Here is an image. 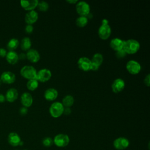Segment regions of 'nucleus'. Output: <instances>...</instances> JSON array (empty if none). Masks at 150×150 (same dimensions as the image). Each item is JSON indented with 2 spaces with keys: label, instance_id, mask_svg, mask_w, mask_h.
I'll return each instance as SVG.
<instances>
[{
  "label": "nucleus",
  "instance_id": "obj_1",
  "mask_svg": "<svg viewBox=\"0 0 150 150\" xmlns=\"http://www.w3.org/2000/svg\"><path fill=\"white\" fill-rule=\"evenodd\" d=\"M140 48V44L137 40L128 39L124 40L122 49L127 54H134L137 53Z\"/></svg>",
  "mask_w": 150,
  "mask_h": 150
},
{
  "label": "nucleus",
  "instance_id": "obj_22",
  "mask_svg": "<svg viewBox=\"0 0 150 150\" xmlns=\"http://www.w3.org/2000/svg\"><path fill=\"white\" fill-rule=\"evenodd\" d=\"M6 59L8 62L10 64H14L18 62L19 57L18 54L14 51H9L6 55Z\"/></svg>",
  "mask_w": 150,
  "mask_h": 150
},
{
  "label": "nucleus",
  "instance_id": "obj_11",
  "mask_svg": "<svg viewBox=\"0 0 150 150\" xmlns=\"http://www.w3.org/2000/svg\"><path fill=\"white\" fill-rule=\"evenodd\" d=\"M77 65L81 70L88 71L91 70V60L86 57H81L78 60Z\"/></svg>",
  "mask_w": 150,
  "mask_h": 150
},
{
  "label": "nucleus",
  "instance_id": "obj_10",
  "mask_svg": "<svg viewBox=\"0 0 150 150\" xmlns=\"http://www.w3.org/2000/svg\"><path fill=\"white\" fill-rule=\"evenodd\" d=\"M111 32V29L109 25H101L98 30V35L99 37L103 40L107 39Z\"/></svg>",
  "mask_w": 150,
  "mask_h": 150
},
{
  "label": "nucleus",
  "instance_id": "obj_8",
  "mask_svg": "<svg viewBox=\"0 0 150 150\" xmlns=\"http://www.w3.org/2000/svg\"><path fill=\"white\" fill-rule=\"evenodd\" d=\"M52 77V73L48 69H42L37 72L36 79L40 82L48 81Z\"/></svg>",
  "mask_w": 150,
  "mask_h": 150
},
{
  "label": "nucleus",
  "instance_id": "obj_12",
  "mask_svg": "<svg viewBox=\"0 0 150 150\" xmlns=\"http://www.w3.org/2000/svg\"><path fill=\"white\" fill-rule=\"evenodd\" d=\"M124 87H125V82L121 78H118L115 79L111 84L112 91L115 93H118L122 91Z\"/></svg>",
  "mask_w": 150,
  "mask_h": 150
},
{
  "label": "nucleus",
  "instance_id": "obj_24",
  "mask_svg": "<svg viewBox=\"0 0 150 150\" xmlns=\"http://www.w3.org/2000/svg\"><path fill=\"white\" fill-rule=\"evenodd\" d=\"M74 101V100L72 96L67 95L63 97L62 104L65 107H70L73 104Z\"/></svg>",
  "mask_w": 150,
  "mask_h": 150
},
{
  "label": "nucleus",
  "instance_id": "obj_23",
  "mask_svg": "<svg viewBox=\"0 0 150 150\" xmlns=\"http://www.w3.org/2000/svg\"><path fill=\"white\" fill-rule=\"evenodd\" d=\"M31 45V40L28 37H25L22 39L21 42V47L23 50H29Z\"/></svg>",
  "mask_w": 150,
  "mask_h": 150
},
{
  "label": "nucleus",
  "instance_id": "obj_3",
  "mask_svg": "<svg viewBox=\"0 0 150 150\" xmlns=\"http://www.w3.org/2000/svg\"><path fill=\"white\" fill-rule=\"evenodd\" d=\"M21 74L23 77L31 80L36 79L37 71L32 66H25L21 69Z\"/></svg>",
  "mask_w": 150,
  "mask_h": 150
},
{
  "label": "nucleus",
  "instance_id": "obj_37",
  "mask_svg": "<svg viewBox=\"0 0 150 150\" xmlns=\"http://www.w3.org/2000/svg\"><path fill=\"white\" fill-rule=\"evenodd\" d=\"M66 2H68V3H69V4H76V3H77L78 2V1L77 0H67L66 1Z\"/></svg>",
  "mask_w": 150,
  "mask_h": 150
},
{
  "label": "nucleus",
  "instance_id": "obj_26",
  "mask_svg": "<svg viewBox=\"0 0 150 150\" xmlns=\"http://www.w3.org/2000/svg\"><path fill=\"white\" fill-rule=\"evenodd\" d=\"M88 23V19L86 16H80L78 17L76 21V24L77 26L83 28Z\"/></svg>",
  "mask_w": 150,
  "mask_h": 150
},
{
  "label": "nucleus",
  "instance_id": "obj_40",
  "mask_svg": "<svg viewBox=\"0 0 150 150\" xmlns=\"http://www.w3.org/2000/svg\"><path fill=\"white\" fill-rule=\"evenodd\" d=\"M24 150H26V149H24Z\"/></svg>",
  "mask_w": 150,
  "mask_h": 150
},
{
  "label": "nucleus",
  "instance_id": "obj_35",
  "mask_svg": "<svg viewBox=\"0 0 150 150\" xmlns=\"http://www.w3.org/2000/svg\"><path fill=\"white\" fill-rule=\"evenodd\" d=\"M63 113L65 115H69L71 113V109L69 107H65L64 108V110H63Z\"/></svg>",
  "mask_w": 150,
  "mask_h": 150
},
{
  "label": "nucleus",
  "instance_id": "obj_16",
  "mask_svg": "<svg viewBox=\"0 0 150 150\" xmlns=\"http://www.w3.org/2000/svg\"><path fill=\"white\" fill-rule=\"evenodd\" d=\"M26 56L27 59L32 63H36L38 62L40 59V54L38 50L31 49H29L26 54Z\"/></svg>",
  "mask_w": 150,
  "mask_h": 150
},
{
  "label": "nucleus",
  "instance_id": "obj_39",
  "mask_svg": "<svg viewBox=\"0 0 150 150\" xmlns=\"http://www.w3.org/2000/svg\"><path fill=\"white\" fill-rule=\"evenodd\" d=\"M18 57H19V59H25V58L26 57V54H24V53H21V54H20L18 56Z\"/></svg>",
  "mask_w": 150,
  "mask_h": 150
},
{
  "label": "nucleus",
  "instance_id": "obj_5",
  "mask_svg": "<svg viewBox=\"0 0 150 150\" xmlns=\"http://www.w3.org/2000/svg\"><path fill=\"white\" fill-rule=\"evenodd\" d=\"M76 9L80 16H86L90 11V5L85 1H78L76 5Z\"/></svg>",
  "mask_w": 150,
  "mask_h": 150
},
{
  "label": "nucleus",
  "instance_id": "obj_6",
  "mask_svg": "<svg viewBox=\"0 0 150 150\" xmlns=\"http://www.w3.org/2000/svg\"><path fill=\"white\" fill-rule=\"evenodd\" d=\"M126 68L128 71L132 74L139 73L141 69L140 64L134 60H129L126 64Z\"/></svg>",
  "mask_w": 150,
  "mask_h": 150
},
{
  "label": "nucleus",
  "instance_id": "obj_20",
  "mask_svg": "<svg viewBox=\"0 0 150 150\" xmlns=\"http://www.w3.org/2000/svg\"><path fill=\"white\" fill-rule=\"evenodd\" d=\"M58 96L57 91L54 88H49L44 93V97L48 101L54 100Z\"/></svg>",
  "mask_w": 150,
  "mask_h": 150
},
{
  "label": "nucleus",
  "instance_id": "obj_29",
  "mask_svg": "<svg viewBox=\"0 0 150 150\" xmlns=\"http://www.w3.org/2000/svg\"><path fill=\"white\" fill-rule=\"evenodd\" d=\"M42 144L45 146H50L53 144V141L50 137H46L42 140Z\"/></svg>",
  "mask_w": 150,
  "mask_h": 150
},
{
  "label": "nucleus",
  "instance_id": "obj_34",
  "mask_svg": "<svg viewBox=\"0 0 150 150\" xmlns=\"http://www.w3.org/2000/svg\"><path fill=\"white\" fill-rule=\"evenodd\" d=\"M7 54L6 50L5 49L3 48H0V57H5Z\"/></svg>",
  "mask_w": 150,
  "mask_h": 150
},
{
  "label": "nucleus",
  "instance_id": "obj_28",
  "mask_svg": "<svg viewBox=\"0 0 150 150\" xmlns=\"http://www.w3.org/2000/svg\"><path fill=\"white\" fill-rule=\"evenodd\" d=\"M37 6L41 11H46L49 9V4L47 2L45 1H39Z\"/></svg>",
  "mask_w": 150,
  "mask_h": 150
},
{
  "label": "nucleus",
  "instance_id": "obj_18",
  "mask_svg": "<svg viewBox=\"0 0 150 150\" xmlns=\"http://www.w3.org/2000/svg\"><path fill=\"white\" fill-rule=\"evenodd\" d=\"M38 19V13L36 11L32 10L28 12L25 17V22L29 24V25H32Z\"/></svg>",
  "mask_w": 150,
  "mask_h": 150
},
{
  "label": "nucleus",
  "instance_id": "obj_32",
  "mask_svg": "<svg viewBox=\"0 0 150 150\" xmlns=\"http://www.w3.org/2000/svg\"><path fill=\"white\" fill-rule=\"evenodd\" d=\"M33 30V26L32 25L28 24L26 26V27H25V31L28 33H31Z\"/></svg>",
  "mask_w": 150,
  "mask_h": 150
},
{
  "label": "nucleus",
  "instance_id": "obj_2",
  "mask_svg": "<svg viewBox=\"0 0 150 150\" xmlns=\"http://www.w3.org/2000/svg\"><path fill=\"white\" fill-rule=\"evenodd\" d=\"M64 108V106L59 101L54 102L52 103L50 106V114L53 118H58L63 113Z\"/></svg>",
  "mask_w": 150,
  "mask_h": 150
},
{
  "label": "nucleus",
  "instance_id": "obj_4",
  "mask_svg": "<svg viewBox=\"0 0 150 150\" xmlns=\"http://www.w3.org/2000/svg\"><path fill=\"white\" fill-rule=\"evenodd\" d=\"M53 141V143L57 146L64 147L69 144L70 139L67 135L64 134H59L54 137Z\"/></svg>",
  "mask_w": 150,
  "mask_h": 150
},
{
  "label": "nucleus",
  "instance_id": "obj_31",
  "mask_svg": "<svg viewBox=\"0 0 150 150\" xmlns=\"http://www.w3.org/2000/svg\"><path fill=\"white\" fill-rule=\"evenodd\" d=\"M144 84L149 87V85H150V74H148L144 78Z\"/></svg>",
  "mask_w": 150,
  "mask_h": 150
},
{
  "label": "nucleus",
  "instance_id": "obj_36",
  "mask_svg": "<svg viewBox=\"0 0 150 150\" xmlns=\"http://www.w3.org/2000/svg\"><path fill=\"white\" fill-rule=\"evenodd\" d=\"M5 101V97L4 95L0 93V103H4Z\"/></svg>",
  "mask_w": 150,
  "mask_h": 150
},
{
  "label": "nucleus",
  "instance_id": "obj_33",
  "mask_svg": "<svg viewBox=\"0 0 150 150\" xmlns=\"http://www.w3.org/2000/svg\"><path fill=\"white\" fill-rule=\"evenodd\" d=\"M19 112L21 115H24L25 114H27L28 112V108L25 107H21L19 110Z\"/></svg>",
  "mask_w": 150,
  "mask_h": 150
},
{
  "label": "nucleus",
  "instance_id": "obj_15",
  "mask_svg": "<svg viewBox=\"0 0 150 150\" xmlns=\"http://www.w3.org/2000/svg\"><path fill=\"white\" fill-rule=\"evenodd\" d=\"M8 141L11 145L13 146H16L19 145L22 141L21 139V137L17 133L11 132L8 136Z\"/></svg>",
  "mask_w": 150,
  "mask_h": 150
},
{
  "label": "nucleus",
  "instance_id": "obj_27",
  "mask_svg": "<svg viewBox=\"0 0 150 150\" xmlns=\"http://www.w3.org/2000/svg\"><path fill=\"white\" fill-rule=\"evenodd\" d=\"M38 84L39 83L36 79H31L29 80V81L27 82L26 86L29 90L33 91L38 88Z\"/></svg>",
  "mask_w": 150,
  "mask_h": 150
},
{
  "label": "nucleus",
  "instance_id": "obj_21",
  "mask_svg": "<svg viewBox=\"0 0 150 150\" xmlns=\"http://www.w3.org/2000/svg\"><path fill=\"white\" fill-rule=\"evenodd\" d=\"M18 97V92L16 89L14 88H9L6 93L5 99L9 102L15 101Z\"/></svg>",
  "mask_w": 150,
  "mask_h": 150
},
{
  "label": "nucleus",
  "instance_id": "obj_38",
  "mask_svg": "<svg viewBox=\"0 0 150 150\" xmlns=\"http://www.w3.org/2000/svg\"><path fill=\"white\" fill-rule=\"evenodd\" d=\"M101 25H108V21L106 19H103L101 21Z\"/></svg>",
  "mask_w": 150,
  "mask_h": 150
},
{
  "label": "nucleus",
  "instance_id": "obj_14",
  "mask_svg": "<svg viewBox=\"0 0 150 150\" xmlns=\"http://www.w3.org/2000/svg\"><path fill=\"white\" fill-rule=\"evenodd\" d=\"M39 1L38 0H30V1H25L22 0L21 1V5L22 7L26 10V11H32L33 10L38 4Z\"/></svg>",
  "mask_w": 150,
  "mask_h": 150
},
{
  "label": "nucleus",
  "instance_id": "obj_13",
  "mask_svg": "<svg viewBox=\"0 0 150 150\" xmlns=\"http://www.w3.org/2000/svg\"><path fill=\"white\" fill-rule=\"evenodd\" d=\"M1 81L6 84L13 83L15 80L16 77L14 73L11 71H4L2 73L0 78Z\"/></svg>",
  "mask_w": 150,
  "mask_h": 150
},
{
  "label": "nucleus",
  "instance_id": "obj_9",
  "mask_svg": "<svg viewBox=\"0 0 150 150\" xmlns=\"http://www.w3.org/2000/svg\"><path fill=\"white\" fill-rule=\"evenodd\" d=\"M113 145L116 149L123 150L128 146L129 141L125 137H119L114 141Z\"/></svg>",
  "mask_w": 150,
  "mask_h": 150
},
{
  "label": "nucleus",
  "instance_id": "obj_7",
  "mask_svg": "<svg viewBox=\"0 0 150 150\" xmlns=\"http://www.w3.org/2000/svg\"><path fill=\"white\" fill-rule=\"evenodd\" d=\"M103 62V56L100 53H95L91 60V70H97Z\"/></svg>",
  "mask_w": 150,
  "mask_h": 150
},
{
  "label": "nucleus",
  "instance_id": "obj_30",
  "mask_svg": "<svg viewBox=\"0 0 150 150\" xmlns=\"http://www.w3.org/2000/svg\"><path fill=\"white\" fill-rule=\"evenodd\" d=\"M126 54H127V53L123 49L116 51V52H115V56L118 59L124 58L126 56Z\"/></svg>",
  "mask_w": 150,
  "mask_h": 150
},
{
  "label": "nucleus",
  "instance_id": "obj_19",
  "mask_svg": "<svg viewBox=\"0 0 150 150\" xmlns=\"http://www.w3.org/2000/svg\"><path fill=\"white\" fill-rule=\"evenodd\" d=\"M22 104L25 107H30L33 103V98L31 94L28 92L23 93L21 97Z\"/></svg>",
  "mask_w": 150,
  "mask_h": 150
},
{
  "label": "nucleus",
  "instance_id": "obj_17",
  "mask_svg": "<svg viewBox=\"0 0 150 150\" xmlns=\"http://www.w3.org/2000/svg\"><path fill=\"white\" fill-rule=\"evenodd\" d=\"M124 40L120 38H115L111 40L110 43V46L111 48L113 50L115 51H118L122 49L123 46H124Z\"/></svg>",
  "mask_w": 150,
  "mask_h": 150
},
{
  "label": "nucleus",
  "instance_id": "obj_25",
  "mask_svg": "<svg viewBox=\"0 0 150 150\" xmlns=\"http://www.w3.org/2000/svg\"><path fill=\"white\" fill-rule=\"evenodd\" d=\"M19 43V40L17 39L12 38L8 42L7 44V48L9 51H13L18 47Z\"/></svg>",
  "mask_w": 150,
  "mask_h": 150
}]
</instances>
